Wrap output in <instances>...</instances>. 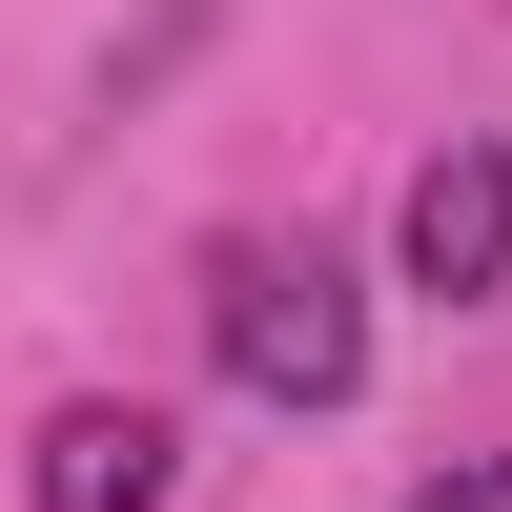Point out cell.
Here are the masks:
<instances>
[{"mask_svg":"<svg viewBox=\"0 0 512 512\" xmlns=\"http://www.w3.org/2000/svg\"><path fill=\"white\" fill-rule=\"evenodd\" d=\"M205 349H226V390H267V410H349L369 390V308H349V267H328L308 226L205 246Z\"/></svg>","mask_w":512,"mask_h":512,"instance_id":"6da1fadb","label":"cell"},{"mask_svg":"<svg viewBox=\"0 0 512 512\" xmlns=\"http://www.w3.org/2000/svg\"><path fill=\"white\" fill-rule=\"evenodd\" d=\"M410 287L431 308H492L512 287V144H431L410 164Z\"/></svg>","mask_w":512,"mask_h":512,"instance_id":"7a4b0ae2","label":"cell"},{"mask_svg":"<svg viewBox=\"0 0 512 512\" xmlns=\"http://www.w3.org/2000/svg\"><path fill=\"white\" fill-rule=\"evenodd\" d=\"M41 512H164V410L144 390H82V410H41Z\"/></svg>","mask_w":512,"mask_h":512,"instance_id":"3957f363","label":"cell"},{"mask_svg":"<svg viewBox=\"0 0 512 512\" xmlns=\"http://www.w3.org/2000/svg\"><path fill=\"white\" fill-rule=\"evenodd\" d=\"M410 512H512V451H451V472L410 492Z\"/></svg>","mask_w":512,"mask_h":512,"instance_id":"277c9868","label":"cell"}]
</instances>
